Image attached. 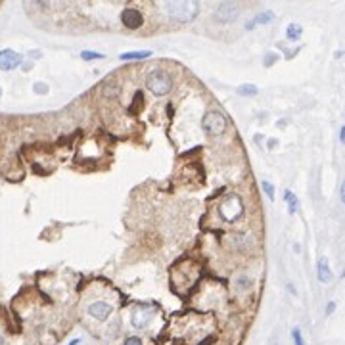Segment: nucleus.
<instances>
[{"label": "nucleus", "mask_w": 345, "mask_h": 345, "mask_svg": "<svg viewBox=\"0 0 345 345\" xmlns=\"http://www.w3.org/2000/svg\"><path fill=\"white\" fill-rule=\"evenodd\" d=\"M152 315H154V310L152 309H144V307H138L134 309L132 313V326L134 328H144L146 326V322L152 319Z\"/></svg>", "instance_id": "nucleus-9"}, {"label": "nucleus", "mask_w": 345, "mask_h": 345, "mask_svg": "<svg viewBox=\"0 0 345 345\" xmlns=\"http://www.w3.org/2000/svg\"><path fill=\"white\" fill-rule=\"evenodd\" d=\"M33 169H34V172H37V175H39V172L43 175V172H44V169H43V167H41L39 163H34V165H33Z\"/></svg>", "instance_id": "nucleus-22"}, {"label": "nucleus", "mask_w": 345, "mask_h": 345, "mask_svg": "<svg viewBox=\"0 0 345 345\" xmlns=\"http://www.w3.org/2000/svg\"><path fill=\"white\" fill-rule=\"evenodd\" d=\"M4 343V339H2V334H0V345Z\"/></svg>", "instance_id": "nucleus-26"}, {"label": "nucleus", "mask_w": 345, "mask_h": 345, "mask_svg": "<svg viewBox=\"0 0 345 345\" xmlns=\"http://www.w3.org/2000/svg\"><path fill=\"white\" fill-rule=\"evenodd\" d=\"M165 12L167 16L179 21V23H186L196 19V16L199 14V4L198 2H167L165 4Z\"/></svg>", "instance_id": "nucleus-1"}, {"label": "nucleus", "mask_w": 345, "mask_h": 345, "mask_svg": "<svg viewBox=\"0 0 345 345\" xmlns=\"http://www.w3.org/2000/svg\"><path fill=\"white\" fill-rule=\"evenodd\" d=\"M121 21H123V25L127 27V29L136 31V29L144 25V16L136 8H125L121 12Z\"/></svg>", "instance_id": "nucleus-6"}, {"label": "nucleus", "mask_w": 345, "mask_h": 345, "mask_svg": "<svg viewBox=\"0 0 345 345\" xmlns=\"http://www.w3.org/2000/svg\"><path fill=\"white\" fill-rule=\"evenodd\" d=\"M123 345H142V339L140 337H136V336H130V337H127L125 339V343Z\"/></svg>", "instance_id": "nucleus-19"}, {"label": "nucleus", "mask_w": 345, "mask_h": 345, "mask_svg": "<svg viewBox=\"0 0 345 345\" xmlns=\"http://www.w3.org/2000/svg\"><path fill=\"white\" fill-rule=\"evenodd\" d=\"M274 19V14L272 12H263V14H259L253 21H250L248 25H246V29H253L255 25H265V23H270Z\"/></svg>", "instance_id": "nucleus-11"}, {"label": "nucleus", "mask_w": 345, "mask_h": 345, "mask_svg": "<svg viewBox=\"0 0 345 345\" xmlns=\"http://www.w3.org/2000/svg\"><path fill=\"white\" fill-rule=\"evenodd\" d=\"M21 63V56L14 50H0V69L12 71Z\"/></svg>", "instance_id": "nucleus-7"}, {"label": "nucleus", "mask_w": 345, "mask_h": 345, "mask_svg": "<svg viewBox=\"0 0 345 345\" xmlns=\"http://www.w3.org/2000/svg\"><path fill=\"white\" fill-rule=\"evenodd\" d=\"M261 186H263V190H265V194L268 196V199H270V201H274V186H272L270 182H267V181L263 182Z\"/></svg>", "instance_id": "nucleus-17"}, {"label": "nucleus", "mask_w": 345, "mask_h": 345, "mask_svg": "<svg viewBox=\"0 0 345 345\" xmlns=\"http://www.w3.org/2000/svg\"><path fill=\"white\" fill-rule=\"evenodd\" d=\"M81 58H83V60H86V61H90V60H102L104 54H100V52H88V50H85L83 54H81Z\"/></svg>", "instance_id": "nucleus-16"}, {"label": "nucleus", "mask_w": 345, "mask_h": 345, "mask_svg": "<svg viewBox=\"0 0 345 345\" xmlns=\"http://www.w3.org/2000/svg\"><path fill=\"white\" fill-rule=\"evenodd\" d=\"M152 56V52L150 50H142V52H125V54H121V60L129 61V60H146Z\"/></svg>", "instance_id": "nucleus-12"}, {"label": "nucleus", "mask_w": 345, "mask_h": 345, "mask_svg": "<svg viewBox=\"0 0 345 345\" xmlns=\"http://www.w3.org/2000/svg\"><path fill=\"white\" fill-rule=\"evenodd\" d=\"M339 142H345V129L341 127V130H339Z\"/></svg>", "instance_id": "nucleus-24"}, {"label": "nucleus", "mask_w": 345, "mask_h": 345, "mask_svg": "<svg viewBox=\"0 0 345 345\" xmlns=\"http://www.w3.org/2000/svg\"><path fill=\"white\" fill-rule=\"evenodd\" d=\"M319 280L322 284H328L330 280H332V270H330V265H328V259H320L319 261Z\"/></svg>", "instance_id": "nucleus-10"}, {"label": "nucleus", "mask_w": 345, "mask_h": 345, "mask_svg": "<svg viewBox=\"0 0 345 345\" xmlns=\"http://www.w3.org/2000/svg\"><path fill=\"white\" fill-rule=\"evenodd\" d=\"M219 211H221V217H223L226 223L236 221V219L244 213V203H242L240 196H238V194H230V196H226V198L221 201Z\"/></svg>", "instance_id": "nucleus-3"}, {"label": "nucleus", "mask_w": 345, "mask_h": 345, "mask_svg": "<svg viewBox=\"0 0 345 345\" xmlns=\"http://www.w3.org/2000/svg\"><path fill=\"white\" fill-rule=\"evenodd\" d=\"M240 14V6L236 2H221L215 10V19L217 21H223V23H228V21H234Z\"/></svg>", "instance_id": "nucleus-5"}, {"label": "nucleus", "mask_w": 345, "mask_h": 345, "mask_svg": "<svg viewBox=\"0 0 345 345\" xmlns=\"http://www.w3.org/2000/svg\"><path fill=\"white\" fill-rule=\"evenodd\" d=\"M146 88L155 96H165L169 94V90L172 88V79L167 71L155 69L152 73H148L146 77Z\"/></svg>", "instance_id": "nucleus-2"}, {"label": "nucleus", "mask_w": 345, "mask_h": 345, "mask_svg": "<svg viewBox=\"0 0 345 345\" xmlns=\"http://www.w3.org/2000/svg\"><path fill=\"white\" fill-rule=\"evenodd\" d=\"M238 94L240 96H255L257 94V86L255 85H240L238 86Z\"/></svg>", "instance_id": "nucleus-15"}, {"label": "nucleus", "mask_w": 345, "mask_h": 345, "mask_svg": "<svg viewBox=\"0 0 345 345\" xmlns=\"http://www.w3.org/2000/svg\"><path fill=\"white\" fill-rule=\"evenodd\" d=\"M292 336H293V341H295V345H305V343H303V337H301V332H299V328H293Z\"/></svg>", "instance_id": "nucleus-18"}, {"label": "nucleus", "mask_w": 345, "mask_h": 345, "mask_svg": "<svg viewBox=\"0 0 345 345\" xmlns=\"http://www.w3.org/2000/svg\"><path fill=\"white\" fill-rule=\"evenodd\" d=\"M334 309H336V303H328V309H326L328 315H330V313H334Z\"/></svg>", "instance_id": "nucleus-23"}, {"label": "nucleus", "mask_w": 345, "mask_h": 345, "mask_svg": "<svg viewBox=\"0 0 345 345\" xmlns=\"http://www.w3.org/2000/svg\"><path fill=\"white\" fill-rule=\"evenodd\" d=\"M284 198H286V201H288V211H290V215H293L295 211H297V198H295V194L293 192H290V190H286L284 192Z\"/></svg>", "instance_id": "nucleus-14"}, {"label": "nucleus", "mask_w": 345, "mask_h": 345, "mask_svg": "<svg viewBox=\"0 0 345 345\" xmlns=\"http://www.w3.org/2000/svg\"><path fill=\"white\" fill-rule=\"evenodd\" d=\"M301 25L299 23H290L288 25V29H286V37L290 39V41H297L299 37H301Z\"/></svg>", "instance_id": "nucleus-13"}, {"label": "nucleus", "mask_w": 345, "mask_h": 345, "mask_svg": "<svg viewBox=\"0 0 345 345\" xmlns=\"http://www.w3.org/2000/svg\"><path fill=\"white\" fill-rule=\"evenodd\" d=\"M112 313H113V307L106 301H96L88 307V315L94 317L96 320H106Z\"/></svg>", "instance_id": "nucleus-8"}, {"label": "nucleus", "mask_w": 345, "mask_h": 345, "mask_svg": "<svg viewBox=\"0 0 345 345\" xmlns=\"http://www.w3.org/2000/svg\"><path fill=\"white\" fill-rule=\"evenodd\" d=\"M69 345H79V339H73V341H71Z\"/></svg>", "instance_id": "nucleus-25"}, {"label": "nucleus", "mask_w": 345, "mask_h": 345, "mask_svg": "<svg viewBox=\"0 0 345 345\" xmlns=\"http://www.w3.org/2000/svg\"><path fill=\"white\" fill-rule=\"evenodd\" d=\"M34 92L46 94V92H48V85H44V83H37V85H34Z\"/></svg>", "instance_id": "nucleus-20"}, {"label": "nucleus", "mask_w": 345, "mask_h": 345, "mask_svg": "<svg viewBox=\"0 0 345 345\" xmlns=\"http://www.w3.org/2000/svg\"><path fill=\"white\" fill-rule=\"evenodd\" d=\"M226 125H228L226 117L219 112H207L201 119V127L209 136H221L226 130Z\"/></svg>", "instance_id": "nucleus-4"}, {"label": "nucleus", "mask_w": 345, "mask_h": 345, "mask_svg": "<svg viewBox=\"0 0 345 345\" xmlns=\"http://www.w3.org/2000/svg\"><path fill=\"white\" fill-rule=\"evenodd\" d=\"M278 60V56H276V54H267V56H265V65H272V63H274V61Z\"/></svg>", "instance_id": "nucleus-21"}]
</instances>
